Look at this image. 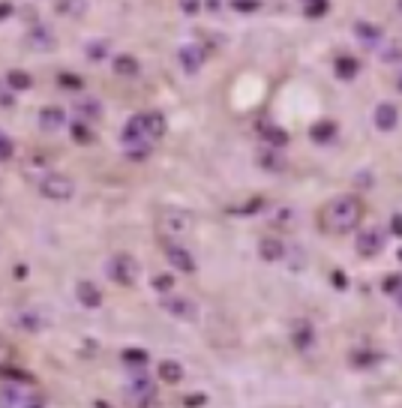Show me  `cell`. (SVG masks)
<instances>
[{
	"mask_svg": "<svg viewBox=\"0 0 402 408\" xmlns=\"http://www.w3.org/2000/svg\"><path fill=\"white\" fill-rule=\"evenodd\" d=\"M360 220H363V204L358 195L349 193L331 198L318 213V225H322L324 234H349L360 229Z\"/></svg>",
	"mask_w": 402,
	"mask_h": 408,
	"instance_id": "cell-1",
	"label": "cell"
},
{
	"mask_svg": "<svg viewBox=\"0 0 402 408\" xmlns=\"http://www.w3.org/2000/svg\"><path fill=\"white\" fill-rule=\"evenodd\" d=\"M126 408H159V387L150 378L148 369H130Z\"/></svg>",
	"mask_w": 402,
	"mask_h": 408,
	"instance_id": "cell-2",
	"label": "cell"
},
{
	"mask_svg": "<svg viewBox=\"0 0 402 408\" xmlns=\"http://www.w3.org/2000/svg\"><path fill=\"white\" fill-rule=\"evenodd\" d=\"M105 276L112 279V283H117V285L132 288L135 283H139V276H141V265H139V258L135 256H130V252H114V256L105 261Z\"/></svg>",
	"mask_w": 402,
	"mask_h": 408,
	"instance_id": "cell-3",
	"label": "cell"
},
{
	"mask_svg": "<svg viewBox=\"0 0 402 408\" xmlns=\"http://www.w3.org/2000/svg\"><path fill=\"white\" fill-rule=\"evenodd\" d=\"M40 195L49 202H69L76 195V180L69 175H60V171H49L40 180Z\"/></svg>",
	"mask_w": 402,
	"mask_h": 408,
	"instance_id": "cell-4",
	"label": "cell"
},
{
	"mask_svg": "<svg viewBox=\"0 0 402 408\" xmlns=\"http://www.w3.org/2000/svg\"><path fill=\"white\" fill-rule=\"evenodd\" d=\"M354 249H358V256H363V258H376L378 252L385 249V231H381L378 225L360 229L358 238H354Z\"/></svg>",
	"mask_w": 402,
	"mask_h": 408,
	"instance_id": "cell-5",
	"label": "cell"
},
{
	"mask_svg": "<svg viewBox=\"0 0 402 408\" xmlns=\"http://www.w3.org/2000/svg\"><path fill=\"white\" fill-rule=\"evenodd\" d=\"M195 225V216L189 211H180V207H171V211L159 213V229L166 234H186Z\"/></svg>",
	"mask_w": 402,
	"mask_h": 408,
	"instance_id": "cell-6",
	"label": "cell"
},
{
	"mask_svg": "<svg viewBox=\"0 0 402 408\" xmlns=\"http://www.w3.org/2000/svg\"><path fill=\"white\" fill-rule=\"evenodd\" d=\"M315 342H318V333L313 328V321H306V319L291 321V346H295L300 355H309V351L315 348Z\"/></svg>",
	"mask_w": 402,
	"mask_h": 408,
	"instance_id": "cell-7",
	"label": "cell"
},
{
	"mask_svg": "<svg viewBox=\"0 0 402 408\" xmlns=\"http://www.w3.org/2000/svg\"><path fill=\"white\" fill-rule=\"evenodd\" d=\"M159 306L166 310L168 315H175V319H184V321H193V319H198V306H195V301H189V297H184V294H166L159 301Z\"/></svg>",
	"mask_w": 402,
	"mask_h": 408,
	"instance_id": "cell-8",
	"label": "cell"
},
{
	"mask_svg": "<svg viewBox=\"0 0 402 408\" xmlns=\"http://www.w3.org/2000/svg\"><path fill=\"white\" fill-rule=\"evenodd\" d=\"M204 57H207V51L201 48L198 42H186V45H180L177 48V63H180V69H184L186 76H195V72L204 66Z\"/></svg>",
	"mask_w": 402,
	"mask_h": 408,
	"instance_id": "cell-9",
	"label": "cell"
},
{
	"mask_svg": "<svg viewBox=\"0 0 402 408\" xmlns=\"http://www.w3.org/2000/svg\"><path fill=\"white\" fill-rule=\"evenodd\" d=\"M166 261L177 270V274H195V267H198L193 252H189L186 247H177V243H171V247H166Z\"/></svg>",
	"mask_w": 402,
	"mask_h": 408,
	"instance_id": "cell-10",
	"label": "cell"
},
{
	"mask_svg": "<svg viewBox=\"0 0 402 408\" xmlns=\"http://www.w3.org/2000/svg\"><path fill=\"white\" fill-rule=\"evenodd\" d=\"M27 45H30L33 51H54L58 48V36L49 24H33L30 30H27Z\"/></svg>",
	"mask_w": 402,
	"mask_h": 408,
	"instance_id": "cell-11",
	"label": "cell"
},
{
	"mask_svg": "<svg viewBox=\"0 0 402 408\" xmlns=\"http://www.w3.org/2000/svg\"><path fill=\"white\" fill-rule=\"evenodd\" d=\"M255 162H259L264 171H270V175H282V171L288 168V157L282 150H273V148H259Z\"/></svg>",
	"mask_w": 402,
	"mask_h": 408,
	"instance_id": "cell-12",
	"label": "cell"
},
{
	"mask_svg": "<svg viewBox=\"0 0 402 408\" xmlns=\"http://www.w3.org/2000/svg\"><path fill=\"white\" fill-rule=\"evenodd\" d=\"M63 126H67V108H60V105L40 108V130L42 132H58Z\"/></svg>",
	"mask_w": 402,
	"mask_h": 408,
	"instance_id": "cell-13",
	"label": "cell"
},
{
	"mask_svg": "<svg viewBox=\"0 0 402 408\" xmlns=\"http://www.w3.org/2000/svg\"><path fill=\"white\" fill-rule=\"evenodd\" d=\"M372 121H376V130L378 132H394L396 123H399V108L394 103H378L376 105V114H372Z\"/></svg>",
	"mask_w": 402,
	"mask_h": 408,
	"instance_id": "cell-14",
	"label": "cell"
},
{
	"mask_svg": "<svg viewBox=\"0 0 402 408\" xmlns=\"http://www.w3.org/2000/svg\"><path fill=\"white\" fill-rule=\"evenodd\" d=\"M141 123H144V135H148V141H159V139H166V132H168V121H166V114L162 112H148V114H141Z\"/></svg>",
	"mask_w": 402,
	"mask_h": 408,
	"instance_id": "cell-15",
	"label": "cell"
},
{
	"mask_svg": "<svg viewBox=\"0 0 402 408\" xmlns=\"http://www.w3.org/2000/svg\"><path fill=\"white\" fill-rule=\"evenodd\" d=\"M121 141H123V148H132V144H150V141H148V135H144L141 114H132L130 121L123 123V130H121Z\"/></svg>",
	"mask_w": 402,
	"mask_h": 408,
	"instance_id": "cell-16",
	"label": "cell"
},
{
	"mask_svg": "<svg viewBox=\"0 0 402 408\" xmlns=\"http://www.w3.org/2000/svg\"><path fill=\"white\" fill-rule=\"evenodd\" d=\"M76 297L85 310H99V306H103V292H99V285L90 283V279H81L76 285Z\"/></svg>",
	"mask_w": 402,
	"mask_h": 408,
	"instance_id": "cell-17",
	"label": "cell"
},
{
	"mask_svg": "<svg viewBox=\"0 0 402 408\" xmlns=\"http://www.w3.org/2000/svg\"><path fill=\"white\" fill-rule=\"evenodd\" d=\"M336 135H340V123L336 121H315L313 126H309V139H313V144H331L336 141Z\"/></svg>",
	"mask_w": 402,
	"mask_h": 408,
	"instance_id": "cell-18",
	"label": "cell"
},
{
	"mask_svg": "<svg viewBox=\"0 0 402 408\" xmlns=\"http://www.w3.org/2000/svg\"><path fill=\"white\" fill-rule=\"evenodd\" d=\"M112 69H114V76H121V78H135L141 72V63L135 54H114Z\"/></svg>",
	"mask_w": 402,
	"mask_h": 408,
	"instance_id": "cell-19",
	"label": "cell"
},
{
	"mask_svg": "<svg viewBox=\"0 0 402 408\" xmlns=\"http://www.w3.org/2000/svg\"><path fill=\"white\" fill-rule=\"evenodd\" d=\"M259 258L270 261V265H273V261H282V258H286V243H282L279 238H270V234H268V238H261L259 240Z\"/></svg>",
	"mask_w": 402,
	"mask_h": 408,
	"instance_id": "cell-20",
	"label": "cell"
},
{
	"mask_svg": "<svg viewBox=\"0 0 402 408\" xmlns=\"http://www.w3.org/2000/svg\"><path fill=\"white\" fill-rule=\"evenodd\" d=\"M261 135H264V148H273V150H286L288 141H291V135L277 123H268Z\"/></svg>",
	"mask_w": 402,
	"mask_h": 408,
	"instance_id": "cell-21",
	"label": "cell"
},
{
	"mask_svg": "<svg viewBox=\"0 0 402 408\" xmlns=\"http://www.w3.org/2000/svg\"><path fill=\"white\" fill-rule=\"evenodd\" d=\"M261 211H268V198H261V195L250 198V202H241V204L225 207L228 216H255V213H261Z\"/></svg>",
	"mask_w": 402,
	"mask_h": 408,
	"instance_id": "cell-22",
	"label": "cell"
},
{
	"mask_svg": "<svg viewBox=\"0 0 402 408\" xmlns=\"http://www.w3.org/2000/svg\"><path fill=\"white\" fill-rule=\"evenodd\" d=\"M333 72H336V78H342V81H354L360 72V60L351 57V54H342V57H336Z\"/></svg>",
	"mask_w": 402,
	"mask_h": 408,
	"instance_id": "cell-23",
	"label": "cell"
},
{
	"mask_svg": "<svg viewBox=\"0 0 402 408\" xmlns=\"http://www.w3.org/2000/svg\"><path fill=\"white\" fill-rule=\"evenodd\" d=\"M351 30H354V36H358L360 42H367V45H376V42H381V36H385V30H381L378 24L363 21V18H360V21H354Z\"/></svg>",
	"mask_w": 402,
	"mask_h": 408,
	"instance_id": "cell-24",
	"label": "cell"
},
{
	"mask_svg": "<svg viewBox=\"0 0 402 408\" xmlns=\"http://www.w3.org/2000/svg\"><path fill=\"white\" fill-rule=\"evenodd\" d=\"M157 373H159V378L166 384H180V382H184V364H177V360H171V357L159 360Z\"/></svg>",
	"mask_w": 402,
	"mask_h": 408,
	"instance_id": "cell-25",
	"label": "cell"
},
{
	"mask_svg": "<svg viewBox=\"0 0 402 408\" xmlns=\"http://www.w3.org/2000/svg\"><path fill=\"white\" fill-rule=\"evenodd\" d=\"M99 117H103V103H96V99H78L76 103V121L90 123L99 121Z\"/></svg>",
	"mask_w": 402,
	"mask_h": 408,
	"instance_id": "cell-26",
	"label": "cell"
},
{
	"mask_svg": "<svg viewBox=\"0 0 402 408\" xmlns=\"http://www.w3.org/2000/svg\"><path fill=\"white\" fill-rule=\"evenodd\" d=\"M349 360L354 369H372L381 364V355H376V351H369V348H354Z\"/></svg>",
	"mask_w": 402,
	"mask_h": 408,
	"instance_id": "cell-27",
	"label": "cell"
},
{
	"mask_svg": "<svg viewBox=\"0 0 402 408\" xmlns=\"http://www.w3.org/2000/svg\"><path fill=\"white\" fill-rule=\"evenodd\" d=\"M291 222H295V211H291L288 204H273L270 207V225L273 229H291Z\"/></svg>",
	"mask_w": 402,
	"mask_h": 408,
	"instance_id": "cell-28",
	"label": "cell"
},
{
	"mask_svg": "<svg viewBox=\"0 0 402 408\" xmlns=\"http://www.w3.org/2000/svg\"><path fill=\"white\" fill-rule=\"evenodd\" d=\"M3 85L9 90H30L33 87V76H30V72H24V69H9Z\"/></svg>",
	"mask_w": 402,
	"mask_h": 408,
	"instance_id": "cell-29",
	"label": "cell"
},
{
	"mask_svg": "<svg viewBox=\"0 0 402 408\" xmlns=\"http://www.w3.org/2000/svg\"><path fill=\"white\" fill-rule=\"evenodd\" d=\"M69 139L76 141V144H81V148H87V144H94V141H96V135H94V130H90L87 123L72 121V123H69Z\"/></svg>",
	"mask_w": 402,
	"mask_h": 408,
	"instance_id": "cell-30",
	"label": "cell"
},
{
	"mask_svg": "<svg viewBox=\"0 0 402 408\" xmlns=\"http://www.w3.org/2000/svg\"><path fill=\"white\" fill-rule=\"evenodd\" d=\"M87 60H90V63L112 60V42H108V39H94V42H87Z\"/></svg>",
	"mask_w": 402,
	"mask_h": 408,
	"instance_id": "cell-31",
	"label": "cell"
},
{
	"mask_svg": "<svg viewBox=\"0 0 402 408\" xmlns=\"http://www.w3.org/2000/svg\"><path fill=\"white\" fill-rule=\"evenodd\" d=\"M148 351L144 348H126L123 351V364L130 366V369H144V364H148Z\"/></svg>",
	"mask_w": 402,
	"mask_h": 408,
	"instance_id": "cell-32",
	"label": "cell"
},
{
	"mask_svg": "<svg viewBox=\"0 0 402 408\" xmlns=\"http://www.w3.org/2000/svg\"><path fill=\"white\" fill-rule=\"evenodd\" d=\"M150 153H153V144H132V148H123V157L130 162H144V159H150Z\"/></svg>",
	"mask_w": 402,
	"mask_h": 408,
	"instance_id": "cell-33",
	"label": "cell"
},
{
	"mask_svg": "<svg viewBox=\"0 0 402 408\" xmlns=\"http://www.w3.org/2000/svg\"><path fill=\"white\" fill-rule=\"evenodd\" d=\"M381 292H385L387 297H394V301H399V292H402V279H399V274H387L385 279H381Z\"/></svg>",
	"mask_w": 402,
	"mask_h": 408,
	"instance_id": "cell-34",
	"label": "cell"
},
{
	"mask_svg": "<svg viewBox=\"0 0 402 408\" xmlns=\"http://www.w3.org/2000/svg\"><path fill=\"white\" fill-rule=\"evenodd\" d=\"M58 85L63 90H81L85 87V78L76 76V72H58Z\"/></svg>",
	"mask_w": 402,
	"mask_h": 408,
	"instance_id": "cell-35",
	"label": "cell"
},
{
	"mask_svg": "<svg viewBox=\"0 0 402 408\" xmlns=\"http://www.w3.org/2000/svg\"><path fill=\"white\" fill-rule=\"evenodd\" d=\"M327 12H331V3H327V0H313V3L304 6V15L306 18H324Z\"/></svg>",
	"mask_w": 402,
	"mask_h": 408,
	"instance_id": "cell-36",
	"label": "cell"
},
{
	"mask_svg": "<svg viewBox=\"0 0 402 408\" xmlns=\"http://www.w3.org/2000/svg\"><path fill=\"white\" fill-rule=\"evenodd\" d=\"M150 285H153V292H159V294H166L175 288V274H157L150 279Z\"/></svg>",
	"mask_w": 402,
	"mask_h": 408,
	"instance_id": "cell-37",
	"label": "cell"
},
{
	"mask_svg": "<svg viewBox=\"0 0 402 408\" xmlns=\"http://www.w3.org/2000/svg\"><path fill=\"white\" fill-rule=\"evenodd\" d=\"M0 378H9V382H33L30 373H24V369H15V366H0Z\"/></svg>",
	"mask_w": 402,
	"mask_h": 408,
	"instance_id": "cell-38",
	"label": "cell"
},
{
	"mask_svg": "<svg viewBox=\"0 0 402 408\" xmlns=\"http://www.w3.org/2000/svg\"><path fill=\"white\" fill-rule=\"evenodd\" d=\"M0 405L3 408H18L21 405V393H18V387H3V393H0Z\"/></svg>",
	"mask_w": 402,
	"mask_h": 408,
	"instance_id": "cell-39",
	"label": "cell"
},
{
	"mask_svg": "<svg viewBox=\"0 0 402 408\" xmlns=\"http://www.w3.org/2000/svg\"><path fill=\"white\" fill-rule=\"evenodd\" d=\"M15 157V141L6 132H0V162H9Z\"/></svg>",
	"mask_w": 402,
	"mask_h": 408,
	"instance_id": "cell-40",
	"label": "cell"
},
{
	"mask_svg": "<svg viewBox=\"0 0 402 408\" xmlns=\"http://www.w3.org/2000/svg\"><path fill=\"white\" fill-rule=\"evenodd\" d=\"M45 405H49L45 393H27V396H21V405L18 408H45Z\"/></svg>",
	"mask_w": 402,
	"mask_h": 408,
	"instance_id": "cell-41",
	"label": "cell"
},
{
	"mask_svg": "<svg viewBox=\"0 0 402 408\" xmlns=\"http://www.w3.org/2000/svg\"><path fill=\"white\" fill-rule=\"evenodd\" d=\"M18 324H21L24 330H40L45 321H40V315L36 312H24V315H18Z\"/></svg>",
	"mask_w": 402,
	"mask_h": 408,
	"instance_id": "cell-42",
	"label": "cell"
},
{
	"mask_svg": "<svg viewBox=\"0 0 402 408\" xmlns=\"http://www.w3.org/2000/svg\"><path fill=\"white\" fill-rule=\"evenodd\" d=\"M0 108H15V96H12V90H9L6 85H0Z\"/></svg>",
	"mask_w": 402,
	"mask_h": 408,
	"instance_id": "cell-43",
	"label": "cell"
},
{
	"mask_svg": "<svg viewBox=\"0 0 402 408\" xmlns=\"http://www.w3.org/2000/svg\"><path fill=\"white\" fill-rule=\"evenodd\" d=\"M237 12H243V15H252V12H259L261 3H255V0H250V3H243V0H237V3H231Z\"/></svg>",
	"mask_w": 402,
	"mask_h": 408,
	"instance_id": "cell-44",
	"label": "cell"
},
{
	"mask_svg": "<svg viewBox=\"0 0 402 408\" xmlns=\"http://www.w3.org/2000/svg\"><path fill=\"white\" fill-rule=\"evenodd\" d=\"M331 283H333V288L345 292V288H349V276H345V270H333V274H331Z\"/></svg>",
	"mask_w": 402,
	"mask_h": 408,
	"instance_id": "cell-45",
	"label": "cell"
},
{
	"mask_svg": "<svg viewBox=\"0 0 402 408\" xmlns=\"http://www.w3.org/2000/svg\"><path fill=\"white\" fill-rule=\"evenodd\" d=\"M204 402H207V396H204V393H189L186 400H184V405H186V408H201Z\"/></svg>",
	"mask_w": 402,
	"mask_h": 408,
	"instance_id": "cell-46",
	"label": "cell"
},
{
	"mask_svg": "<svg viewBox=\"0 0 402 408\" xmlns=\"http://www.w3.org/2000/svg\"><path fill=\"white\" fill-rule=\"evenodd\" d=\"M76 9H81L78 3H54V12H60V15H72Z\"/></svg>",
	"mask_w": 402,
	"mask_h": 408,
	"instance_id": "cell-47",
	"label": "cell"
},
{
	"mask_svg": "<svg viewBox=\"0 0 402 408\" xmlns=\"http://www.w3.org/2000/svg\"><path fill=\"white\" fill-rule=\"evenodd\" d=\"M390 234H394V238H399V234H402V216L399 213L390 216Z\"/></svg>",
	"mask_w": 402,
	"mask_h": 408,
	"instance_id": "cell-48",
	"label": "cell"
},
{
	"mask_svg": "<svg viewBox=\"0 0 402 408\" xmlns=\"http://www.w3.org/2000/svg\"><path fill=\"white\" fill-rule=\"evenodd\" d=\"M385 60H387V63H396V60H399V45H396V42L385 48Z\"/></svg>",
	"mask_w": 402,
	"mask_h": 408,
	"instance_id": "cell-49",
	"label": "cell"
},
{
	"mask_svg": "<svg viewBox=\"0 0 402 408\" xmlns=\"http://www.w3.org/2000/svg\"><path fill=\"white\" fill-rule=\"evenodd\" d=\"M180 9H184V15H198L201 12V3H189V0H184Z\"/></svg>",
	"mask_w": 402,
	"mask_h": 408,
	"instance_id": "cell-50",
	"label": "cell"
},
{
	"mask_svg": "<svg viewBox=\"0 0 402 408\" xmlns=\"http://www.w3.org/2000/svg\"><path fill=\"white\" fill-rule=\"evenodd\" d=\"M12 12H15V6H12V3H0V21H6V18L12 15Z\"/></svg>",
	"mask_w": 402,
	"mask_h": 408,
	"instance_id": "cell-51",
	"label": "cell"
},
{
	"mask_svg": "<svg viewBox=\"0 0 402 408\" xmlns=\"http://www.w3.org/2000/svg\"><path fill=\"white\" fill-rule=\"evenodd\" d=\"M354 184H358V186H372V175H358Z\"/></svg>",
	"mask_w": 402,
	"mask_h": 408,
	"instance_id": "cell-52",
	"label": "cell"
},
{
	"mask_svg": "<svg viewBox=\"0 0 402 408\" xmlns=\"http://www.w3.org/2000/svg\"><path fill=\"white\" fill-rule=\"evenodd\" d=\"M15 279H27V267H24V265L15 267Z\"/></svg>",
	"mask_w": 402,
	"mask_h": 408,
	"instance_id": "cell-53",
	"label": "cell"
},
{
	"mask_svg": "<svg viewBox=\"0 0 402 408\" xmlns=\"http://www.w3.org/2000/svg\"><path fill=\"white\" fill-rule=\"evenodd\" d=\"M94 408H112V405H108L105 400H96V402H94Z\"/></svg>",
	"mask_w": 402,
	"mask_h": 408,
	"instance_id": "cell-54",
	"label": "cell"
},
{
	"mask_svg": "<svg viewBox=\"0 0 402 408\" xmlns=\"http://www.w3.org/2000/svg\"><path fill=\"white\" fill-rule=\"evenodd\" d=\"M0 348H3V339H0Z\"/></svg>",
	"mask_w": 402,
	"mask_h": 408,
	"instance_id": "cell-55",
	"label": "cell"
}]
</instances>
